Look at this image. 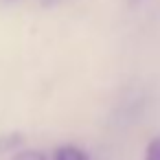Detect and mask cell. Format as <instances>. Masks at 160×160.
<instances>
[{
    "mask_svg": "<svg viewBox=\"0 0 160 160\" xmlns=\"http://www.w3.org/2000/svg\"><path fill=\"white\" fill-rule=\"evenodd\" d=\"M24 142L22 134H7V136H0V151H9V149H16Z\"/></svg>",
    "mask_w": 160,
    "mask_h": 160,
    "instance_id": "cell-2",
    "label": "cell"
},
{
    "mask_svg": "<svg viewBox=\"0 0 160 160\" xmlns=\"http://www.w3.org/2000/svg\"><path fill=\"white\" fill-rule=\"evenodd\" d=\"M13 160H48L42 151H20Z\"/></svg>",
    "mask_w": 160,
    "mask_h": 160,
    "instance_id": "cell-4",
    "label": "cell"
},
{
    "mask_svg": "<svg viewBox=\"0 0 160 160\" xmlns=\"http://www.w3.org/2000/svg\"><path fill=\"white\" fill-rule=\"evenodd\" d=\"M59 2H66V0H42L44 7H55V5H59Z\"/></svg>",
    "mask_w": 160,
    "mask_h": 160,
    "instance_id": "cell-5",
    "label": "cell"
},
{
    "mask_svg": "<svg viewBox=\"0 0 160 160\" xmlns=\"http://www.w3.org/2000/svg\"><path fill=\"white\" fill-rule=\"evenodd\" d=\"M145 160H160V136H158V138H153V140L147 145Z\"/></svg>",
    "mask_w": 160,
    "mask_h": 160,
    "instance_id": "cell-3",
    "label": "cell"
},
{
    "mask_svg": "<svg viewBox=\"0 0 160 160\" xmlns=\"http://www.w3.org/2000/svg\"><path fill=\"white\" fill-rule=\"evenodd\" d=\"M55 160H88V158H86V153L79 147L68 145V147H59L55 151Z\"/></svg>",
    "mask_w": 160,
    "mask_h": 160,
    "instance_id": "cell-1",
    "label": "cell"
},
{
    "mask_svg": "<svg viewBox=\"0 0 160 160\" xmlns=\"http://www.w3.org/2000/svg\"><path fill=\"white\" fill-rule=\"evenodd\" d=\"M132 2H140V0H132Z\"/></svg>",
    "mask_w": 160,
    "mask_h": 160,
    "instance_id": "cell-6",
    "label": "cell"
}]
</instances>
